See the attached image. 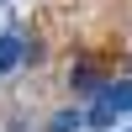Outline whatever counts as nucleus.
Masks as SVG:
<instances>
[{
  "label": "nucleus",
  "mask_w": 132,
  "mask_h": 132,
  "mask_svg": "<svg viewBox=\"0 0 132 132\" xmlns=\"http://www.w3.org/2000/svg\"><path fill=\"white\" fill-rule=\"evenodd\" d=\"M116 122H122V111H111V106H106L101 95H90V111H85V127H90V132H116Z\"/></svg>",
  "instance_id": "2"
},
{
  "label": "nucleus",
  "mask_w": 132,
  "mask_h": 132,
  "mask_svg": "<svg viewBox=\"0 0 132 132\" xmlns=\"http://www.w3.org/2000/svg\"><path fill=\"white\" fill-rule=\"evenodd\" d=\"M16 69H21V32L11 27V32H0V79Z\"/></svg>",
  "instance_id": "4"
},
{
  "label": "nucleus",
  "mask_w": 132,
  "mask_h": 132,
  "mask_svg": "<svg viewBox=\"0 0 132 132\" xmlns=\"http://www.w3.org/2000/svg\"><path fill=\"white\" fill-rule=\"evenodd\" d=\"M79 127H85V111H53L42 132H79Z\"/></svg>",
  "instance_id": "5"
},
{
  "label": "nucleus",
  "mask_w": 132,
  "mask_h": 132,
  "mask_svg": "<svg viewBox=\"0 0 132 132\" xmlns=\"http://www.w3.org/2000/svg\"><path fill=\"white\" fill-rule=\"evenodd\" d=\"M101 85H106V69H95V63H74V69H69V90L74 95H85V101H90V95H101Z\"/></svg>",
  "instance_id": "1"
},
{
  "label": "nucleus",
  "mask_w": 132,
  "mask_h": 132,
  "mask_svg": "<svg viewBox=\"0 0 132 132\" xmlns=\"http://www.w3.org/2000/svg\"><path fill=\"white\" fill-rule=\"evenodd\" d=\"M101 101L111 106V111L132 116V79H106V85H101Z\"/></svg>",
  "instance_id": "3"
}]
</instances>
